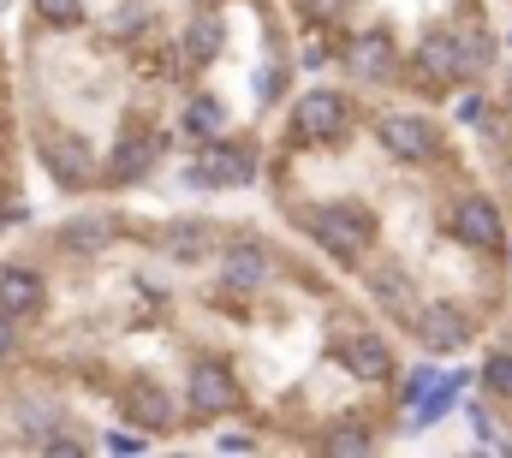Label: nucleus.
Segmentation results:
<instances>
[{"label": "nucleus", "mask_w": 512, "mask_h": 458, "mask_svg": "<svg viewBox=\"0 0 512 458\" xmlns=\"http://www.w3.org/2000/svg\"><path fill=\"white\" fill-rule=\"evenodd\" d=\"M304 227H310V238H316L334 262H346V268H358V262L370 256V244H376V221H370V209H358V203H322V209L304 215Z\"/></svg>", "instance_id": "obj_1"}, {"label": "nucleus", "mask_w": 512, "mask_h": 458, "mask_svg": "<svg viewBox=\"0 0 512 458\" xmlns=\"http://www.w3.org/2000/svg\"><path fill=\"white\" fill-rule=\"evenodd\" d=\"M477 72V60H471V42L465 36H423L417 42V78L429 84V90H447V84H459V78H471Z\"/></svg>", "instance_id": "obj_2"}, {"label": "nucleus", "mask_w": 512, "mask_h": 458, "mask_svg": "<svg viewBox=\"0 0 512 458\" xmlns=\"http://www.w3.org/2000/svg\"><path fill=\"white\" fill-rule=\"evenodd\" d=\"M346 96L340 90H304L298 108H292V131L304 143H340L346 137Z\"/></svg>", "instance_id": "obj_3"}, {"label": "nucleus", "mask_w": 512, "mask_h": 458, "mask_svg": "<svg viewBox=\"0 0 512 458\" xmlns=\"http://www.w3.org/2000/svg\"><path fill=\"white\" fill-rule=\"evenodd\" d=\"M120 411H126V423H137L143 435H167L173 429V393L155 375H131L126 387H120Z\"/></svg>", "instance_id": "obj_4"}, {"label": "nucleus", "mask_w": 512, "mask_h": 458, "mask_svg": "<svg viewBox=\"0 0 512 458\" xmlns=\"http://www.w3.org/2000/svg\"><path fill=\"white\" fill-rule=\"evenodd\" d=\"M251 155L233 149V143H209L197 161H191V185H215V191H245L251 185Z\"/></svg>", "instance_id": "obj_5"}, {"label": "nucleus", "mask_w": 512, "mask_h": 458, "mask_svg": "<svg viewBox=\"0 0 512 458\" xmlns=\"http://www.w3.org/2000/svg\"><path fill=\"white\" fill-rule=\"evenodd\" d=\"M42 167L54 173V185H66V191H78V185H90L96 179V155H90V143L84 137H42Z\"/></svg>", "instance_id": "obj_6"}, {"label": "nucleus", "mask_w": 512, "mask_h": 458, "mask_svg": "<svg viewBox=\"0 0 512 458\" xmlns=\"http://www.w3.org/2000/svg\"><path fill=\"white\" fill-rule=\"evenodd\" d=\"M376 137H382L387 155H399V161H435V125L417 114H387L376 125Z\"/></svg>", "instance_id": "obj_7"}, {"label": "nucleus", "mask_w": 512, "mask_h": 458, "mask_svg": "<svg viewBox=\"0 0 512 458\" xmlns=\"http://www.w3.org/2000/svg\"><path fill=\"white\" fill-rule=\"evenodd\" d=\"M185 393H191V411H197V417H221V411H239V381H233L221 363H197Z\"/></svg>", "instance_id": "obj_8"}, {"label": "nucleus", "mask_w": 512, "mask_h": 458, "mask_svg": "<svg viewBox=\"0 0 512 458\" xmlns=\"http://www.w3.org/2000/svg\"><path fill=\"white\" fill-rule=\"evenodd\" d=\"M453 232H459V244H471V250H495L501 244V209L489 203V197H465L459 209H453Z\"/></svg>", "instance_id": "obj_9"}, {"label": "nucleus", "mask_w": 512, "mask_h": 458, "mask_svg": "<svg viewBox=\"0 0 512 458\" xmlns=\"http://www.w3.org/2000/svg\"><path fill=\"white\" fill-rule=\"evenodd\" d=\"M346 66H352V78H364V84H382V78H393V66H399V54H393V36H387V30L358 36V42L346 48Z\"/></svg>", "instance_id": "obj_10"}, {"label": "nucleus", "mask_w": 512, "mask_h": 458, "mask_svg": "<svg viewBox=\"0 0 512 458\" xmlns=\"http://www.w3.org/2000/svg\"><path fill=\"white\" fill-rule=\"evenodd\" d=\"M155 155H161V143H155L149 131H126V137L114 143V155H108V179H114V185H137V179L155 167Z\"/></svg>", "instance_id": "obj_11"}, {"label": "nucleus", "mask_w": 512, "mask_h": 458, "mask_svg": "<svg viewBox=\"0 0 512 458\" xmlns=\"http://www.w3.org/2000/svg\"><path fill=\"white\" fill-rule=\"evenodd\" d=\"M417 340L429 345V351H459V345L471 340V328H465V316H459V310L429 304V310H417Z\"/></svg>", "instance_id": "obj_12"}, {"label": "nucleus", "mask_w": 512, "mask_h": 458, "mask_svg": "<svg viewBox=\"0 0 512 458\" xmlns=\"http://www.w3.org/2000/svg\"><path fill=\"white\" fill-rule=\"evenodd\" d=\"M268 274H274V262H268L262 244H233V250L221 256V280H227L233 292H256Z\"/></svg>", "instance_id": "obj_13"}, {"label": "nucleus", "mask_w": 512, "mask_h": 458, "mask_svg": "<svg viewBox=\"0 0 512 458\" xmlns=\"http://www.w3.org/2000/svg\"><path fill=\"white\" fill-rule=\"evenodd\" d=\"M340 357H346V369H352L358 381H387V375H393V351H387L376 334H352Z\"/></svg>", "instance_id": "obj_14"}, {"label": "nucleus", "mask_w": 512, "mask_h": 458, "mask_svg": "<svg viewBox=\"0 0 512 458\" xmlns=\"http://www.w3.org/2000/svg\"><path fill=\"white\" fill-rule=\"evenodd\" d=\"M0 310L6 316H36L42 310V274H30V268H6L0 274Z\"/></svg>", "instance_id": "obj_15"}, {"label": "nucleus", "mask_w": 512, "mask_h": 458, "mask_svg": "<svg viewBox=\"0 0 512 458\" xmlns=\"http://www.w3.org/2000/svg\"><path fill=\"white\" fill-rule=\"evenodd\" d=\"M108 215H78V221H66L60 227V250H78V256H96L102 244H108Z\"/></svg>", "instance_id": "obj_16"}, {"label": "nucleus", "mask_w": 512, "mask_h": 458, "mask_svg": "<svg viewBox=\"0 0 512 458\" xmlns=\"http://www.w3.org/2000/svg\"><path fill=\"white\" fill-rule=\"evenodd\" d=\"M459 393H465V375H441V381H435V387H429V399H423V405H417V411H411V417H417V423H411V429H429V423H435V417H447V411H453V405H459Z\"/></svg>", "instance_id": "obj_17"}, {"label": "nucleus", "mask_w": 512, "mask_h": 458, "mask_svg": "<svg viewBox=\"0 0 512 458\" xmlns=\"http://www.w3.org/2000/svg\"><path fill=\"white\" fill-rule=\"evenodd\" d=\"M167 250H173L179 262H203V256H209V227H203V221H179V227L167 232Z\"/></svg>", "instance_id": "obj_18"}, {"label": "nucleus", "mask_w": 512, "mask_h": 458, "mask_svg": "<svg viewBox=\"0 0 512 458\" xmlns=\"http://www.w3.org/2000/svg\"><path fill=\"white\" fill-rule=\"evenodd\" d=\"M370 292L382 298L387 310H405V316H411V280H405L399 268H376V274H370Z\"/></svg>", "instance_id": "obj_19"}, {"label": "nucleus", "mask_w": 512, "mask_h": 458, "mask_svg": "<svg viewBox=\"0 0 512 458\" xmlns=\"http://www.w3.org/2000/svg\"><path fill=\"white\" fill-rule=\"evenodd\" d=\"M221 125H227V114H221V102H209V96H197V102L185 108V131H191V137H215Z\"/></svg>", "instance_id": "obj_20"}, {"label": "nucleus", "mask_w": 512, "mask_h": 458, "mask_svg": "<svg viewBox=\"0 0 512 458\" xmlns=\"http://www.w3.org/2000/svg\"><path fill=\"white\" fill-rule=\"evenodd\" d=\"M36 18L54 30H72V24H84V0H36Z\"/></svg>", "instance_id": "obj_21"}, {"label": "nucleus", "mask_w": 512, "mask_h": 458, "mask_svg": "<svg viewBox=\"0 0 512 458\" xmlns=\"http://www.w3.org/2000/svg\"><path fill=\"white\" fill-rule=\"evenodd\" d=\"M215 42H221V24L197 18V24H191V36H185V54H191V60H215Z\"/></svg>", "instance_id": "obj_22"}, {"label": "nucleus", "mask_w": 512, "mask_h": 458, "mask_svg": "<svg viewBox=\"0 0 512 458\" xmlns=\"http://www.w3.org/2000/svg\"><path fill=\"white\" fill-rule=\"evenodd\" d=\"M483 387L501 393V399H512V351H495V357L483 363Z\"/></svg>", "instance_id": "obj_23"}, {"label": "nucleus", "mask_w": 512, "mask_h": 458, "mask_svg": "<svg viewBox=\"0 0 512 458\" xmlns=\"http://www.w3.org/2000/svg\"><path fill=\"white\" fill-rule=\"evenodd\" d=\"M435 381H441V375H435V369H429V363H423V369H411V375H405V405H411V411H417V405H423V399H429V387H435Z\"/></svg>", "instance_id": "obj_24"}, {"label": "nucleus", "mask_w": 512, "mask_h": 458, "mask_svg": "<svg viewBox=\"0 0 512 458\" xmlns=\"http://www.w3.org/2000/svg\"><path fill=\"white\" fill-rule=\"evenodd\" d=\"M328 453H370V435L364 429H334L328 435Z\"/></svg>", "instance_id": "obj_25"}, {"label": "nucleus", "mask_w": 512, "mask_h": 458, "mask_svg": "<svg viewBox=\"0 0 512 458\" xmlns=\"http://www.w3.org/2000/svg\"><path fill=\"white\" fill-rule=\"evenodd\" d=\"M24 435L48 441V435H54V411H42V405H24Z\"/></svg>", "instance_id": "obj_26"}, {"label": "nucleus", "mask_w": 512, "mask_h": 458, "mask_svg": "<svg viewBox=\"0 0 512 458\" xmlns=\"http://www.w3.org/2000/svg\"><path fill=\"white\" fill-rule=\"evenodd\" d=\"M42 447H48L54 458H78V453H84V441H78V435H60V429H54V435H48Z\"/></svg>", "instance_id": "obj_27"}, {"label": "nucleus", "mask_w": 512, "mask_h": 458, "mask_svg": "<svg viewBox=\"0 0 512 458\" xmlns=\"http://www.w3.org/2000/svg\"><path fill=\"white\" fill-rule=\"evenodd\" d=\"M12 351H18V316L0 310V357H12Z\"/></svg>", "instance_id": "obj_28"}, {"label": "nucleus", "mask_w": 512, "mask_h": 458, "mask_svg": "<svg viewBox=\"0 0 512 458\" xmlns=\"http://www.w3.org/2000/svg\"><path fill=\"white\" fill-rule=\"evenodd\" d=\"M143 447V435H108V453H137Z\"/></svg>", "instance_id": "obj_29"}, {"label": "nucleus", "mask_w": 512, "mask_h": 458, "mask_svg": "<svg viewBox=\"0 0 512 458\" xmlns=\"http://www.w3.org/2000/svg\"><path fill=\"white\" fill-rule=\"evenodd\" d=\"M0 221H6V203H0Z\"/></svg>", "instance_id": "obj_30"}, {"label": "nucleus", "mask_w": 512, "mask_h": 458, "mask_svg": "<svg viewBox=\"0 0 512 458\" xmlns=\"http://www.w3.org/2000/svg\"><path fill=\"white\" fill-rule=\"evenodd\" d=\"M507 84H512V72H507Z\"/></svg>", "instance_id": "obj_31"}, {"label": "nucleus", "mask_w": 512, "mask_h": 458, "mask_svg": "<svg viewBox=\"0 0 512 458\" xmlns=\"http://www.w3.org/2000/svg\"><path fill=\"white\" fill-rule=\"evenodd\" d=\"M507 447H512V441H507Z\"/></svg>", "instance_id": "obj_32"}]
</instances>
